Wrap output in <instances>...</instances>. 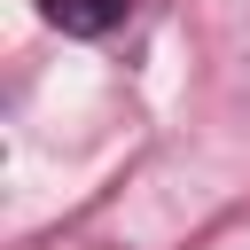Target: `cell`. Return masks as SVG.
I'll list each match as a JSON object with an SVG mask.
<instances>
[{"instance_id":"obj_1","label":"cell","mask_w":250,"mask_h":250,"mask_svg":"<svg viewBox=\"0 0 250 250\" xmlns=\"http://www.w3.org/2000/svg\"><path fill=\"white\" fill-rule=\"evenodd\" d=\"M125 8H133V0H39V16H47L55 31H70V39H102V31H117Z\"/></svg>"}]
</instances>
